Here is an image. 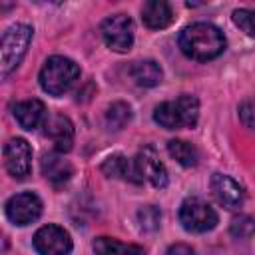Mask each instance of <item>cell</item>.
I'll list each match as a JSON object with an SVG mask.
<instances>
[{"label": "cell", "instance_id": "cell-1", "mask_svg": "<svg viewBox=\"0 0 255 255\" xmlns=\"http://www.w3.org/2000/svg\"><path fill=\"white\" fill-rule=\"evenodd\" d=\"M227 46L223 32L209 22H195L181 30L179 48L181 52L197 62H207L217 58Z\"/></svg>", "mask_w": 255, "mask_h": 255}, {"label": "cell", "instance_id": "cell-2", "mask_svg": "<svg viewBox=\"0 0 255 255\" xmlns=\"http://www.w3.org/2000/svg\"><path fill=\"white\" fill-rule=\"evenodd\" d=\"M78 78H80V66L66 56L48 58L40 70V76H38L42 90L50 96L66 94L76 84Z\"/></svg>", "mask_w": 255, "mask_h": 255}, {"label": "cell", "instance_id": "cell-3", "mask_svg": "<svg viewBox=\"0 0 255 255\" xmlns=\"http://www.w3.org/2000/svg\"><path fill=\"white\" fill-rule=\"evenodd\" d=\"M199 118V102L195 96L183 94L177 100L163 102L153 110V120L165 129L193 128Z\"/></svg>", "mask_w": 255, "mask_h": 255}, {"label": "cell", "instance_id": "cell-4", "mask_svg": "<svg viewBox=\"0 0 255 255\" xmlns=\"http://www.w3.org/2000/svg\"><path fill=\"white\" fill-rule=\"evenodd\" d=\"M34 30L28 24H12L4 30L0 40V76L6 78L12 70L18 68L22 58L28 52Z\"/></svg>", "mask_w": 255, "mask_h": 255}, {"label": "cell", "instance_id": "cell-5", "mask_svg": "<svg viewBox=\"0 0 255 255\" xmlns=\"http://www.w3.org/2000/svg\"><path fill=\"white\" fill-rule=\"evenodd\" d=\"M217 221L219 217L215 209L199 197H187L179 205V223L183 225L185 231L205 233V231H211L217 225Z\"/></svg>", "mask_w": 255, "mask_h": 255}, {"label": "cell", "instance_id": "cell-6", "mask_svg": "<svg viewBox=\"0 0 255 255\" xmlns=\"http://www.w3.org/2000/svg\"><path fill=\"white\" fill-rule=\"evenodd\" d=\"M102 38L114 52H129L133 46V20L126 14L108 16L102 22Z\"/></svg>", "mask_w": 255, "mask_h": 255}, {"label": "cell", "instance_id": "cell-7", "mask_svg": "<svg viewBox=\"0 0 255 255\" xmlns=\"http://www.w3.org/2000/svg\"><path fill=\"white\" fill-rule=\"evenodd\" d=\"M32 245L40 255H70L74 247L70 233L64 227L54 225V223L40 227L34 233Z\"/></svg>", "mask_w": 255, "mask_h": 255}, {"label": "cell", "instance_id": "cell-8", "mask_svg": "<svg viewBox=\"0 0 255 255\" xmlns=\"http://www.w3.org/2000/svg\"><path fill=\"white\" fill-rule=\"evenodd\" d=\"M4 211L14 225H30L42 215V199L32 191H22L6 201Z\"/></svg>", "mask_w": 255, "mask_h": 255}, {"label": "cell", "instance_id": "cell-9", "mask_svg": "<svg viewBox=\"0 0 255 255\" xmlns=\"http://www.w3.org/2000/svg\"><path fill=\"white\" fill-rule=\"evenodd\" d=\"M4 165L14 179H26L32 171V147L24 137H12L4 145Z\"/></svg>", "mask_w": 255, "mask_h": 255}, {"label": "cell", "instance_id": "cell-10", "mask_svg": "<svg viewBox=\"0 0 255 255\" xmlns=\"http://www.w3.org/2000/svg\"><path fill=\"white\" fill-rule=\"evenodd\" d=\"M135 161H137V167H139L143 179H147L153 187L163 189L167 185V181H169L167 169H165L163 161L159 159V155H157V151H155L153 145L141 147L139 153H137V157H135Z\"/></svg>", "mask_w": 255, "mask_h": 255}, {"label": "cell", "instance_id": "cell-11", "mask_svg": "<svg viewBox=\"0 0 255 255\" xmlns=\"http://www.w3.org/2000/svg\"><path fill=\"white\" fill-rule=\"evenodd\" d=\"M211 191L215 195V199L225 207V209H239L245 201V193L243 187L229 175L223 173H213L211 175Z\"/></svg>", "mask_w": 255, "mask_h": 255}, {"label": "cell", "instance_id": "cell-12", "mask_svg": "<svg viewBox=\"0 0 255 255\" xmlns=\"http://www.w3.org/2000/svg\"><path fill=\"white\" fill-rule=\"evenodd\" d=\"M44 128H46L44 133L54 141L56 151L66 153V151L72 149V143H74V124L66 116H60V114L48 116Z\"/></svg>", "mask_w": 255, "mask_h": 255}, {"label": "cell", "instance_id": "cell-13", "mask_svg": "<svg viewBox=\"0 0 255 255\" xmlns=\"http://www.w3.org/2000/svg\"><path fill=\"white\" fill-rule=\"evenodd\" d=\"M102 171L108 177L124 179V181H129V183H141L143 181V175H141V171L137 167V161L135 159H129V157H126L122 153L110 155L102 163Z\"/></svg>", "mask_w": 255, "mask_h": 255}, {"label": "cell", "instance_id": "cell-14", "mask_svg": "<svg viewBox=\"0 0 255 255\" xmlns=\"http://www.w3.org/2000/svg\"><path fill=\"white\" fill-rule=\"evenodd\" d=\"M14 118L16 122L20 124V128L32 131V129H38L40 126L46 124V108L40 100L32 98V100H24V102H18L14 106Z\"/></svg>", "mask_w": 255, "mask_h": 255}, {"label": "cell", "instance_id": "cell-15", "mask_svg": "<svg viewBox=\"0 0 255 255\" xmlns=\"http://www.w3.org/2000/svg\"><path fill=\"white\" fill-rule=\"evenodd\" d=\"M141 20L151 30L167 28L173 20V10L165 0H147L141 6Z\"/></svg>", "mask_w": 255, "mask_h": 255}, {"label": "cell", "instance_id": "cell-16", "mask_svg": "<svg viewBox=\"0 0 255 255\" xmlns=\"http://www.w3.org/2000/svg\"><path fill=\"white\" fill-rule=\"evenodd\" d=\"M42 173L52 183L62 185L72 177L74 169H72V163L60 151H50V153H44L42 157Z\"/></svg>", "mask_w": 255, "mask_h": 255}, {"label": "cell", "instance_id": "cell-17", "mask_svg": "<svg viewBox=\"0 0 255 255\" xmlns=\"http://www.w3.org/2000/svg\"><path fill=\"white\" fill-rule=\"evenodd\" d=\"M131 78L141 88H153V86H157L161 82L163 72H161L157 62H153V60H139V62H135L131 66Z\"/></svg>", "mask_w": 255, "mask_h": 255}, {"label": "cell", "instance_id": "cell-18", "mask_svg": "<svg viewBox=\"0 0 255 255\" xmlns=\"http://www.w3.org/2000/svg\"><path fill=\"white\" fill-rule=\"evenodd\" d=\"M94 255H145V249L133 243H122L114 237H98L94 241Z\"/></svg>", "mask_w": 255, "mask_h": 255}, {"label": "cell", "instance_id": "cell-19", "mask_svg": "<svg viewBox=\"0 0 255 255\" xmlns=\"http://www.w3.org/2000/svg\"><path fill=\"white\" fill-rule=\"evenodd\" d=\"M167 151H169V155H171L177 163H181L183 167H193V165H197V161H199V151H197V147H195L193 143L185 141V139H169V141H167Z\"/></svg>", "mask_w": 255, "mask_h": 255}, {"label": "cell", "instance_id": "cell-20", "mask_svg": "<svg viewBox=\"0 0 255 255\" xmlns=\"http://www.w3.org/2000/svg\"><path fill=\"white\" fill-rule=\"evenodd\" d=\"M131 122V108L126 102H114L106 112V124L110 129H124Z\"/></svg>", "mask_w": 255, "mask_h": 255}, {"label": "cell", "instance_id": "cell-21", "mask_svg": "<svg viewBox=\"0 0 255 255\" xmlns=\"http://www.w3.org/2000/svg\"><path fill=\"white\" fill-rule=\"evenodd\" d=\"M137 221H139V227L143 231H155L159 227V221H161V213L157 207L153 205H145L137 211Z\"/></svg>", "mask_w": 255, "mask_h": 255}, {"label": "cell", "instance_id": "cell-22", "mask_svg": "<svg viewBox=\"0 0 255 255\" xmlns=\"http://www.w3.org/2000/svg\"><path fill=\"white\" fill-rule=\"evenodd\" d=\"M231 235L233 237H239V239H247L255 233V219L249 217V215H239L231 221V227H229Z\"/></svg>", "mask_w": 255, "mask_h": 255}, {"label": "cell", "instance_id": "cell-23", "mask_svg": "<svg viewBox=\"0 0 255 255\" xmlns=\"http://www.w3.org/2000/svg\"><path fill=\"white\" fill-rule=\"evenodd\" d=\"M233 22L247 36H253L255 38V10H247V8L235 10L233 12Z\"/></svg>", "mask_w": 255, "mask_h": 255}, {"label": "cell", "instance_id": "cell-24", "mask_svg": "<svg viewBox=\"0 0 255 255\" xmlns=\"http://www.w3.org/2000/svg\"><path fill=\"white\" fill-rule=\"evenodd\" d=\"M239 118L243 122L245 128L255 129V98H249L245 102H241L239 106Z\"/></svg>", "mask_w": 255, "mask_h": 255}, {"label": "cell", "instance_id": "cell-25", "mask_svg": "<svg viewBox=\"0 0 255 255\" xmlns=\"http://www.w3.org/2000/svg\"><path fill=\"white\" fill-rule=\"evenodd\" d=\"M165 255H195V251L185 243H175L165 251Z\"/></svg>", "mask_w": 255, "mask_h": 255}]
</instances>
